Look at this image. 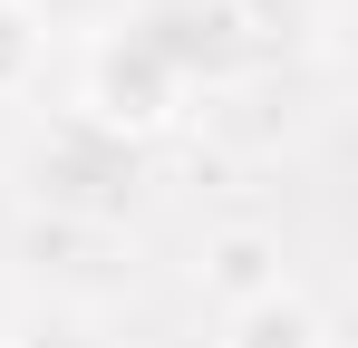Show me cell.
Instances as JSON below:
<instances>
[{"instance_id": "cell-1", "label": "cell", "mask_w": 358, "mask_h": 348, "mask_svg": "<svg viewBox=\"0 0 358 348\" xmlns=\"http://www.w3.org/2000/svg\"><path fill=\"white\" fill-rule=\"evenodd\" d=\"M20 194L39 223H97V232H126L136 194H145V145L97 126V116L59 107L29 145H20Z\"/></svg>"}, {"instance_id": "cell-2", "label": "cell", "mask_w": 358, "mask_h": 348, "mask_svg": "<svg viewBox=\"0 0 358 348\" xmlns=\"http://www.w3.org/2000/svg\"><path fill=\"white\" fill-rule=\"evenodd\" d=\"M107 29H126L184 97L194 87H223L242 58H252V10L242 0H126Z\"/></svg>"}, {"instance_id": "cell-3", "label": "cell", "mask_w": 358, "mask_h": 348, "mask_svg": "<svg viewBox=\"0 0 358 348\" xmlns=\"http://www.w3.org/2000/svg\"><path fill=\"white\" fill-rule=\"evenodd\" d=\"M223 348H339V339H329V319L310 310L300 281H271L252 300H223Z\"/></svg>"}, {"instance_id": "cell-4", "label": "cell", "mask_w": 358, "mask_h": 348, "mask_svg": "<svg viewBox=\"0 0 358 348\" xmlns=\"http://www.w3.org/2000/svg\"><path fill=\"white\" fill-rule=\"evenodd\" d=\"M39 49H49V29H39L20 0H0V97H20V87L39 78Z\"/></svg>"}, {"instance_id": "cell-5", "label": "cell", "mask_w": 358, "mask_h": 348, "mask_svg": "<svg viewBox=\"0 0 358 348\" xmlns=\"http://www.w3.org/2000/svg\"><path fill=\"white\" fill-rule=\"evenodd\" d=\"M213 281H223V300H252V290H271V281H281V261H271V242L233 232V242L213 252Z\"/></svg>"}, {"instance_id": "cell-6", "label": "cell", "mask_w": 358, "mask_h": 348, "mask_svg": "<svg viewBox=\"0 0 358 348\" xmlns=\"http://www.w3.org/2000/svg\"><path fill=\"white\" fill-rule=\"evenodd\" d=\"M20 10H29L39 29H107L126 0H20Z\"/></svg>"}, {"instance_id": "cell-7", "label": "cell", "mask_w": 358, "mask_h": 348, "mask_svg": "<svg viewBox=\"0 0 358 348\" xmlns=\"http://www.w3.org/2000/svg\"><path fill=\"white\" fill-rule=\"evenodd\" d=\"M0 348H107L87 319H39V329H0Z\"/></svg>"}, {"instance_id": "cell-8", "label": "cell", "mask_w": 358, "mask_h": 348, "mask_svg": "<svg viewBox=\"0 0 358 348\" xmlns=\"http://www.w3.org/2000/svg\"><path fill=\"white\" fill-rule=\"evenodd\" d=\"M0 329H10V290H0Z\"/></svg>"}]
</instances>
